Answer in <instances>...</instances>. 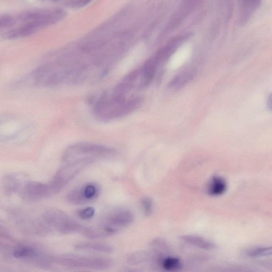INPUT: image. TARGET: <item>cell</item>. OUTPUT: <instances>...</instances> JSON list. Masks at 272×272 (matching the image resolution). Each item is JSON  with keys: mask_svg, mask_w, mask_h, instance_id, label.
I'll return each instance as SVG.
<instances>
[{"mask_svg": "<svg viewBox=\"0 0 272 272\" xmlns=\"http://www.w3.org/2000/svg\"><path fill=\"white\" fill-rule=\"evenodd\" d=\"M65 13L57 8L39 9L1 19L2 34L6 39L20 38L30 35L60 21Z\"/></svg>", "mask_w": 272, "mask_h": 272, "instance_id": "cell-1", "label": "cell"}, {"mask_svg": "<svg viewBox=\"0 0 272 272\" xmlns=\"http://www.w3.org/2000/svg\"><path fill=\"white\" fill-rule=\"evenodd\" d=\"M114 150L101 145L90 143L73 144L65 150L62 157V163L76 161L97 159L114 155Z\"/></svg>", "mask_w": 272, "mask_h": 272, "instance_id": "cell-2", "label": "cell"}, {"mask_svg": "<svg viewBox=\"0 0 272 272\" xmlns=\"http://www.w3.org/2000/svg\"><path fill=\"white\" fill-rule=\"evenodd\" d=\"M191 35V34L179 35L171 40L146 62L142 68L143 72L147 76L154 77L158 65L169 59L177 49L190 38Z\"/></svg>", "mask_w": 272, "mask_h": 272, "instance_id": "cell-3", "label": "cell"}, {"mask_svg": "<svg viewBox=\"0 0 272 272\" xmlns=\"http://www.w3.org/2000/svg\"><path fill=\"white\" fill-rule=\"evenodd\" d=\"M134 219L133 213L128 210L120 209L112 211L105 219L104 230L108 234L114 233L120 229L129 226Z\"/></svg>", "mask_w": 272, "mask_h": 272, "instance_id": "cell-4", "label": "cell"}, {"mask_svg": "<svg viewBox=\"0 0 272 272\" xmlns=\"http://www.w3.org/2000/svg\"><path fill=\"white\" fill-rule=\"evenodd\" d=\"M20 194L23 199L29 202L40 201L54 195L49 183L37 182H27Z\"/></svg>", "mask_w": 272, "mask_h": 272, "instance_id": "cell-5", "label": "cell"}, {"mask_svg": "<svg viewBox=\"0 0 272 272\" xmlns=\"http://www.w3.org/2000/svg\"><path fill=\"white\" fill-rule=\"evenodd\" d=\"M100 189L96 183H88L71 191L67 195L69 203L74 205L85 204L97 199Z\"/></svg>", "mask_w": 272, "mask_h": 272, "instance_id": "cell-6", "label": "cell"}, {"mask_svg": "<svg viewBox=\"0 0 272 272\" xmlns=\"http://www.w3.org/2000/svg\"><path fill=\"white\" fill-rule=\"evenodd\" d=\"M44 218L47 222L63 231L68 232L79 228L77 223L72 220L66 214L58 210L47 211L44 214Z\"/></svg>", "mask_w": 272, "mask_h": 272, "instance_id": "cell-7", "label": "cell"}, {"mask_svg": "<svg viewBox=\"0 0 272 272\" xmlns=\"http://www.w3.org/2000/svg\"><path fill=\"white\" fill-rule=\"evenodd\" d=\"M68 265L72 267H85L95 269H106L111 267L113 262L105 258H84L70 260Z\"/></svg>", "mask_w": 272, "mask_h": 272, "instance_id": "cell-8", "label": "cell"}, {"mask_svg": "<svg viewBox=\"0 0 272 272\" xmlns=\"http://www.w3.org/2000/svg\"><path fill=\"white\" fill-rule=\"evenodd\" d=\"M26 183L24 176L21 174H8L4 177L3 185L5 192L9 195L18 192L20 193Z\"/></svg>", "mask_w": 272, "mask_h": 272, "instance_id": "cell-9", "label": "cell"}, {"mask_svg": "<svg viewBox=\"0 0 272 272\" xmlns=\"http://www.w3.org/2000/svg\"><path fill=\"white\" fill-rule=\"evenodd\" d=\"M260 5L259 1H242L241 2L238 22L240 25L245 24L257 10Z\"/></svg>", "mask_w": 272, "mask_h": 272, "instance_id": "cell-10", "label": "cell"}, {"mask_svg": "<svg viewBox=\"0 0 272 272\" xmlns=\"http://www.w3.org/2000/svg\"><path fill=\"white\" fill-rule=\"evenodd\" d=\"M227 190V184L223 177L219 176H213L210 181L207 193L212 196H219L223 195Z\"/></svg>", "mask_w": 272, "mask_h": 272, "instance_id": "cell-11", "label": "cell"}, {"mask_svg": "<svg viewBox=\"0 0 272 272\" xmlns=\"http://www.w3.org/2000/svg\"><path fill=\"white\" fill-rule=\"evenodd\" d=\"M181 239L189 245L205 250H212L216 248L214 243L198 236L185 235L181 237Z\"/></svg>", "mask_w": 272, "mask_h": 272, "instance_id": "cell-12", "label": "cell"}, {"mask_svg": "<svg viewBox=\"0 0 272 272\" xmlns=\"http://www.w3.org/2000/svg\"><path fill=\"white\" fill-rule=\"evenodd\" d=\"M194 76V72L192 71H186L180 73L171 81L169 83V87L171 88L176 89H179L190 81Z\"/></svg>", "mask_w": 272, "mask_h": 272, "instance_id": "cell-13", "label": "cell"}, {"mask_svg": "<svg viewBox=\"0 0 272 272\" xmlns=\"http://www.w3.org/2000/svg\"><path fill=\"white\" fill-rule=\"evenodd\" d=\"M76 248L81 250H90L95 251H99L106 253H110L113 251L114 249L110 246L105 244L97 243H82L76 246Z\"/></svg>", "mask_w": 272, "mask_h": 272, "instance_id": "cell-14", "label": "cell"}, {"mask_svg": "<svg viewBox=\"0 0 272 272\" xmlns=\"http://www.w3.org/2000/svg\"><path fill=\"white\" fill-rule=\"evenodd\" d=\"M163 268L168 271H177L183 267L181 260L175 257H167L162 261Z\"/></svg>", "mask_w": 272, "mask_h": 272, "instance_id": "cell-15", "label": "cell"}, {"mask_svg": "<svg viewBox=\"0 0 272 272\" xmlns=\"http://www.w3.org/2000/svg\"><path fill=\"white\" fill-rule=\"evenodd\" d=\"M14 255L17 258L30 257L35 254V251L28 246H21L16 248L13 252Z\"/></svg>", "mask_w": 272, "mask_h": 272, "instance_id": "cell-16", "label": "cell"}, {"mask_svg": "<svg viewBox=\"0 0 272 272\" xmlns=\"http://www.w3.org/2000/svg\"><path fill=\"white\" fill-rule=\"evenodd\" d=\"M248 254L250 257L270 255H272V247L252 249L248 251Z\"/></svg>", "mask_w": 272, "mask_h": 272, "instance_id": "cell-17", "label": "cell"}, {"mask_svg": "<svg viewBox=\"0 0 272 272\" xmlns=\"http://www.w3.org/2000/svg\"><path fill=\"white\" fill-rule=\"evenodd\" d=\"M95 212V210L93 208L87 207L79 210L77 212V215L82 220H88L94 217Z\"/></svg>", "mask_w": 272, "mask_h": 272, "instance_id": "cell-18", "label": "cell"}, {"mask_svg": "<svg viewBox=\"0 0 272 272\" xmlns=\"http://www.w3.org/2000/svg\"><path fill=\"white\" fill-rule=\"evenodd\" d=\"M142 204L145 214L146 216L151 215L153 209V203L152 201L149 198H145L143 199Z\"/></svg>", "mask_w": 272, "mask_h": 272, "instance_id": "cell-19", "label": "cell"}, {"mask_svg": "<svg viewBox=\"0 0 272 272\" xmlns=\"http://www.w3.org/2000/svg\"><path fill=\"white\" fill-rule=\"evenodd\" d=\"M267 107L268 109L272 111V92L270 94L267 101Z\"/></svg>", "mask_w": 272, "mask_h": 272, "instance_id": "cell-20", "label": "cell"}]
</instances>
